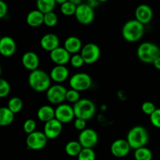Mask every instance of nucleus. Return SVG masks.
<instances>
[{
	"mask_svg": "<svg viewBox=\"0 0 160 160\" xmlns=\"http://www.w3.org/2000/svg\"><path fill=\"white\" fill-rule=\"evenodd\" d=\"M137 56L144 63L152 64L159 56V48L155 43L145 42L138 46L137 49Z\"/></svg>",
	"mask_w": 160,
	"mask_h": 160,
	"instance_id": "5",
	"label": "nucleus"
},
{
	"mask_svg": "<svg viewBox=\"0 0 160 160\" xmlns=\"http://www.w3.org/2000/svg\"><path fill=\"white\" fill-rule=\"evenodd\" d=\"M99 3L100 2L98 0H88L87 4L90 6L92 8H93V9H95V7H97L99 5Z\"/></svg>",
	"mask_w": 160,
	"mask_h": 160,
	"instance_id": "40",
	"label": "nucleus"
},
{
	"mask_svg": "<svg viewBox=\"0 0 160 160\" xmlns=\"http://www.w3.org/2000/svg\"><path fill=\"white\" fill-rule=\"evenodd\" d=\"M59 42L60 41L56 34L48 33L42 36L40 40V45L43 50L51 52L52 51L59 47Z\"/></svg>",
	"mask_w": 160,
	"mask_h": 160,
	"instance_id": "19",
	"label": "nucleus"
},
{
	"mask_svg": "<svg viewBox=\"0 0 160 160\" xmlns=\"http://www.w3.org/2000/svg\"><path fill=\"white\" fill-rule=\"evenodd\" d=\"M51 81L50 75L39 69L31 71L28 76V84L37 92H47L51 87Z\"/></svg>",
	"mask_w": 160,
	"mask_h": 160,
	"instance_id": "1",
	"label": "nucleus"
},
{
	"mask_svg": "<svg viewBox=\"0 0 160 160\" xmlns=\"http://www.w3.org/2000/svg\"><path fill=\"white\" fill-rule=\"evenodd\" d=\"M150 122L152 126L160 129V109H156L150 116Z\"/></svg>",
	"mask_w": 160,
	"mask_h": 160,
	"instance_id": "37",
	"label": "nucleus"
},
{
	"mask_svg": "<svg viewBox=\"0 0 160 160\" xmlns=\"http://www.w3.org/2000/svg\"><path fill=\"white\" fill-rule=\"evenodd\" d=\"M69 84L70 88L74 89L78 92H84L92 87V78L87 73H77L70 77L69 80Z\"/></svg>",
	"mask_w": 160,
	"mask_h": 160,
	"instance_id": "6",
	"label": "nucleus"
},
{
	"mask_svg": "<svg viewBox=\"0 0 160 160\" xmlns=\"http://www.w3.org/2000/svg\"><path fill=\"white\" fill-rule=\"evenodd\" d=\"M149 140V134L146 128L142 126H135L131 128L127 135V141L132 149L145 147Z\"/></svg>",
	"mask_w": 160,
	"mask_h": 160,
	"instance_id": "3",
	"label": "nucleus"
},
{
	"mask_svg": "<svg viewBox=\"0 0 160 160\" xmlns=\"http://www.w3.org/2000/svg\"><path fill=\"white\" fill-rule=\"evenodd\" d=\"M75 118L89 120L95 116L96 112V106L95 103L88 98H81L78 102L73 104Z\"/></svg>",
	"mask_w": 160,
	"mask_h": 160,
	"instance_id": "4",
	"label": "nucleus"
},
{
	"mask_svg": "<svg viewBox=\"0 0 160 160\" xmlns=\"http://www.w3.org/2000/svg\"><path fill=\"white\" fill-rule=\"evenodd\" d=\"M131 146L127 139H117L114 141L110 147V152L117 158L126 157L131 152Z\"/></svg>",
	"mask_w": 160,
	"mask_h": 160,
	"instance_id": "13",
	"label": "nucleus"
},
{
	"mask_svg": "<svg viewBox=\"0 0 160 160\" xmlns=\"http://www.w3.org/2000/svg\"><path fill=\"white\" fill-rule=\"evenodd\" d=\"M10 91L11 88L9 82L6 80L1 78L0 79V97L5 98V97L8 96L10 93Z\"/></svg>",
	"mask_w": 160,
	"mask_h": 160,
	"instance_id": "33",
	"label": "nucleus"
},
{
	"mask_svg": "<svg viewBox=\"0 0 160 160\" xmlns=\"http://www.w3.org/2000/svg\"><path fill=\"white\" fill-rule=\"evenodd\" d=\"M86 123H87V120H83V119L76 118L74 120V122H73V127L78 131H82L87 128H86Z\"/></svg>",
	"mask_w": 160,
	"mask_h": 160,
	"instance_id": "38",
	"label": "nucleus"
},
{
	"mask_svg": "<svg viewBox=\"0 0 160 160\" xmlns=\"http://www.w3.org/2000/svg\"><path fill=\"white\" fill-rule=\"evenodd\" d=\"M157 109L155 106V104L152 102L147 101L145 102L142 103V112H144L145 114L148 116H151L153 112H155V110Z\"/></svg>",
	"mask_w": 160,
	"mask_h": 160,
	"instance_id": "36",
	"label": "nucleus"
},
{
	"mask_svg": "<svg viewBox=\"0 0 160 160\" xmlns=\"http://www.w3.org/2000/svg\"><path fill=\"white\" fill-rule=\"evenodd\" d=\"M83 44L81 39L76 36H70L64 42L63 47L69 53L72 55L78 54L81 51L83 48Z\"/></svg>",
	"mask_w": 160,
	"mask_h": 160,
	"instance_id": "21",
	"label": "nucleus"
},
{
	"mask_svg": "<svg viewBox=\"0 0 160 160\" xmlns=\"http://www.w3.org/2000/svg\"><path fill=\"white\" fill-rule=\"evenodd\" d=\"M67 89L61 84L52 85L46 92V98L48 102L53 105L62 104L66 101Z\"/></svg>",
	"mask_w": 160,
	"mask_h": 160,
	"instance_id": "7",
	"label": "nucleus"
},
{
	"mask_svg": "<svg viewBox=\"0 0 160 160\" xmlns=\"http://www.w3.org/2000/svg\"><path fill=\"white\" fill-rule=\"evenodd\" d=\"M48 139L44 134L43 131H36L31 134H28L26 138V144L28 149L38 151L46 146Z\"/></svg>",
	"mask_w": 160,
	"mask_h": 160,
	"instance_id": "8",
	"label": "nucleus"
},
{
	"mask_svg": "<svg viewBox=\"0 0 160 160\" xmlns=\"http://www.w3.org/2000/svg\"><path fill=\"white\" fill-rule=\"evenodd\" d=\"M8 13V6L6 2L0 0V18L3 19Z\"/></svg>",
	"mask_w": 160,
	"mask_h": 160,
	"instance_id": "39",
	"label": "nucleus"
},
{
	"mask_svg": "<svg viewBox=\"0 0 160 160\" xmlns=\"http://www.w3.org/2000/svg\"><path fill=\"white\" fill-rule=\"evenodd\" d=\"M49 75L52 81L56 84H61L68 79L70 71L66 66L56 65L52 69Z\"/></svg>",
	"mask_w": 160,
	"mask_h": 160,
	"instance_id": "20",
	"label": "nucleus"
},
{
	"mask_svg": "<svg viewBox=\"0 0 160 160\" xmlns=\"http://www.w3.org/2000/svg\"><path fill=\"white\" fill-rule=\"evenodd\" d=\"M37 117L40 121L47 123L55 119V109L51 106L45 105L38 109Z\"/></svg>",
	"mask_w": 160,
	"mask_h": 160,
	"instance_id": "23",
	"label": "nucleus"
},
{
	"mask_svg": "<svg viewBox=\"0 0 160 160\" xmlns=\"http://www.w3.org/2000/svg\"><path fill=\"white\" fill-rule=\"evenodd\" d=\"M21 62L25 69L31 72L38 69L40 59L37 53L29 51L25 52L22 56Z\"/></svg>",
	"mask_w": 160,
	"mask_h": 160,
	"instance_id": "17",
	"label": "nucleus"
},
{
	"mask_svg": "<svg viewBox=\"0 0 160 160\" xmlns=\"http://www.w3.org/2000/svg\"><path fill=\"white\" fill-rule=\"evenodd\" d=\"M96 155L93 148H83L78 156V160H95Z\"/></svg>",
	"mask_w": 160,
	"mask_h": 160,
	"instance_id": "31",
	"label": "nucleus"
},
{
	"mask_svg": "<svg viewBox=\"0 0 160 160\" xmlns=\"http://www.w3.org/2000/svg\"><path fill=\"white\" fill-rule=\"evenodd\" d=\"M58 23V16L55 12H50L44 15V24L48 28H53Z\"/></svg>",
	"mask_w": 160,
	"mask_h": 160,
	"instance_id": "30",
	"label": "nucleus"
},
{
	"mask_svg": "<svg viewBox=\"0 0 160 160\" xmlns=\"http://www.w3.org/2000/svg\"><path fill=\"white\" fill-rule=\"evenodd\" d=\"M75 17L81 24L89 25L94 21L95 19V11L87 3H82L77 6L75 12Z\"/></svg>",
	"mask_w": 160,
	"mask_h": 160,
	"instance_id": "10",
	"label": "nucleus"
},
{
	"mask_svg": "<svg viewBox=\"0 0 160 160\" xmlns=\"http://www.w3.org/2000/svg\"><path fill=\"white\" fill-rule=\"evenodd\" d=\"M44 15L38 9H34L28 12L26 17L27 23L31 28H38L44 24Z\"/></svg>",
	"mask_w": 160,
	"mask_h": 160,
	"instance_id": "22",
	"label": "nucleus"
},
{
	"mask_svg": "<svg viewBox=\"0 0 160 160\" xmlns=\"http://www.w3.org/2000/svg\"><path fill=\"white\" fill-rule=\"evenodd\" d=\"M85 64L91 65L96 62L101 56V50L98 45L95 43H88L83 46L81 53Z\"/></svg>",
	"mask_w": 160,
	"mask_h": 160,
	"instance_id": "9",
	"label": "nucleus"
},
{
	"mask_svg": "<svg viewBox=\"0 0 160 160\" xmlns=\"http://www.w3.org/2000/svg\"><path fill=\"white\" fill-rule=\"evenodd\" d=\"M70 63L74 68H80V67H83L84 64H85V62H84V59L82 58L81 55L78 53V54L72 55L71 58H70Z\"/></svg>",
	"mask_w": 160,
	"mask_h": 160,
	"instance_id": "35",
	"label": "nucleus"
},
{
	"mask_svg": "<svg viewBox=\"0 0 160 160\" xmlns=\"http://www.w3.org/2000/svg\"><path fill=\"white\" fill-rule=\"evenodd\" d=\"M17 50V45L12 38L4 36L0 40V53L4 57H11Z\"/></svg>",
	"mask_w": 160,
	"mask_h": 160,
	"instance_id": "18",
	"label": "nucleus"
},
{
	"mask_svg": "<svg viewBox=\"0 0 160 160\" xmlns=\"http://www.w3.org/2000/svg\"><path fill=\"white\" fill-rule=\"evenodd\" d=\"M56 5V0H37L36 1L37 9H38L44 14L53 12Z\"/></svg>",
	"mask_w": 160,
	"mask_h": 160,
	"instance_id": "26",
	"label": "nucleus"
},
{
	"mask_svg": "<svg viewBox=\"0 0 160 160\" xmlns=\"http://www.w3.org/2000/svg\"><path fill=\"white\" fill-rule=\"evenodd\" d=\"M83 149V147L78 141H70L65 146V152L70 157H78Z\"/></svg>",
	"mask_w": 160,
	"mask_h": 160,
	"instance_id": "25",
	"label": "nucleus"
},
{
	"mask_svg": "<svg viewBox=\"0 0 160 160\" xmlns=\"http://www.w3.org/2000/svg\"><path fill=\"white\" fill-rule=\"evenodd\" d=\"M152 64L155 67V68H156L157 70H160V56H159V57H158L157 59L153 62Z\"/></svg>",
	"mask_w": 160,
	"mask_h": 160,
	"instance_id": "41",
	"label": "nucleus"
},
{
	"mask_svg": "<svg viewBox=\"0 0 160 160\" xmlns=\"http://www.w3.org/2000/svg\"><path fill=\"white\" fill-rule=\"evenodd\" d=\"M99 2H107L108 0H98Z\"/></svg>",
	"mask_w": 160,
	"mask_h": 160,
	"instance_id": "44",
	"label": "nucleus"
},
{
	"mask_svg": "<svg viewBox=\"0 0 160 160\" xmlns=\"http://www.w3.org/2000/svg\"><path fill=\"white\" fill-rule=\"evenodd\" d=\"M50 53V59L54 64L58 66H65L70 62L71 54L66 50L64 47H58Z\"/></svg>",
	"mask_w": 160,
	"mask_h": 160,
	"instance_id": "15",
	"label": "nucleus"
},
{
	"mask_svg": "<svg viewBox=\"0 0 160 160\" xmlns=\"http://www.w3.org/2000/svg\"><path fill=\"white\" fill-rule=\"evenodd\" d=\"M159 56H160V48H159Z\"/></svg>",
	"mask_w": 160,
	"mask_h": 160,
	"instance_id": "45",
	"label": "nucleus"
},
{
	"mask_svg": "<svg viewBox=\"0 0 160 160\" xmlns=\"http://www.w3.org/2000/svg\"><path fill=\"white\" fill-rule=\"evenodd\" d=\"M135 20L145 25L149 23L152 21L153 17L152 9L148 5L142 4L139 5L134 12Z\"/></svg>",
	"mask_w": 160,
	"mask_h": 160,
	"instance_id": "16",
	"label": "nucleus"
},
{
	"mask_svg": "<svg viewBox=\"0 0 160 160\" xmlns=\"http://www.w3.org/2000/svg\"><path fill=\"white\" fill-rule=\"evenodd\" d=\"M77 10V6L73 3L70 2V1L66 2L65 3L60 6V12L67 17H71L75 15Z\"/></svg>",
	"mask_w": 160,
	"mask_h": 160,
	"instance_id": "29",
	"label": "nucleus"
},
{
	"mask_svg": "<svg viewBox=\"0 0 160 160\" xmlns=\"http://www.w3.org/2000/svg\"><path fill=\"white\" fill-rule=\"evenodd\" d=\"M145 34V25L137 20L127 21L122 28V36L128 42L140 41Z\"/></svg>",
	"mask_w": 160,
	"mask_h": 160,
	"instance_id": "2",
	"label": "nucleus"
},
{
	"mask_svg": "<svg viewBox=\"0 0 160 160\" xmlns=\"http://www.w3.org/2000/svg\"><path fill=\"white\" fill-rule=\"evenodd\" d=\"M80 99H81V94H80L79 92L72 88L67 90V95H66V101L70 103L75 104Z\"/></svg>",
	"mask_w": 160,
	"mask_h": 160,
	"instance_id": "32",
	"label": "nucleus"
},
{
	"mask_svg": "<svg viewBox=\"0 0 160 160\" xmlns=\"http://www.w3.org/2000/svg\"><path fill=\"white\" fill-rule=\"evenodd\" d=\"M62 123L56 118L47 122L44 125V134L47 138L53 140L59 137L62 131Z\"/></svg>",
	"mask_w": 160,
	"mask_h": 160,
	"instance_id": "14",
	"label": "nucleus"
},
{
	"mask_svg": "<svg viewBox=\"0 0 160 160\" xmlns=\"http://www.w3.org/2000/svg\"><path fill=\"white\" fill-rule=\"evenodd\" d=\"M68 0H56V4H59L61 6L62 4H63V3H65L66 2H67Z\"/></svg>",
	"mask_w": 160,
	"mask_h": 160,
	"instance_id": "43",
	"label": "nucleus"
},
{
	"mask_svg": "<svg viewBox=\"0 0 160 160\" xmlns=\"http://www.w3.org/2000/svg\"><path fill=\"white\" fill-rule=\"evenodd\" d=\"M36 128H37V124H36V122L33 119L26 120L23 125V131L28 134H30L36 131Z\"/></svg>",
	"mask_w": 160,
	"mask_h": 160,
	"instance_id": "34",
	"label": "nucleus"
},
{
	"mask_svg": "<svg viewBox=\"0 0 160 160\" xmlns=\"http://www.w3.org/2000/svg\"><path fill=\"white\" fill-rule=\"evenodd\" d=\"M68 1H70V2L73 3L74 5H76L77 6H79V5L82 4V0H68Z\"/></svg>",
	"mask_w": 160,
	"mask_h": 160,
	"instance_id": "42",
	"label": "nucleus"
},
{
	"mask_svg": "<svg viewBox=\"0 0 160 160\" xmlns=\"http://www.w3.org/2000/svg\"><path fill=\"white\" fill-rule=\"evenodd\" d=\"M23 101L19 97H12L8 102L7 107L13 112L14 114H17L20 112L23 109Z\"/></svg>",
	"mask_w": 160,
	"mask_h": 160,
	"instance_id": "28",
	"label": "nucleus"
},
{
	"mask_svg": "<svg viewBox=\"0 0 160 160\" xmlns=\"http://www.w3.org/2000/svg\"><path fill=\"white\" fill-rule=\"evenodd\" d=\"M14 118L15 114L9 108L2 107L0 109V126H9L14 121Z\"/></svg>",
	"mask_w": 160,
	"mask_h": 160,
	"instance_id": "24",
	"label": "nucleus"
},
{
	"mask_svg": "<svg viewBox=\"0 0 160 160\" xmlns=\"http://www.w3.org/2000/svg\"><path fill=\"white\" fill-rule=\"evenodd\" d=\"M134 157L135 160H152L153 156L149 148L147 147H142L134 150Z\"/></svg>",
	"mask_w": 160,
	"mask_h": 160,
	"instance_id": "27",
	"label": "nucleus"
},
{
	"mask_svg": "<svg viewBox=\"0 0 160 160\" xmlns=\"http://www.w3.org/2000/svg\"><path fill=\"white\" fill-rule=\"evenodd\" d=\"M78 142L83 148H93L98 142V135L92 128H86L81 131L78 136Z\"/></svg>",
	"mask_w": 160,
	"mask_h": 160,
	"instance_id": "11",
	"label": "nucleus"
},
{
	"mask_svg": "<svg viewBox=\"0 0 160 160\" xmlns=\"http://www.w3.org/2000/svg\"><path fill=\"white\" fill-rule=\"evenodd\" d=\"M55 118L61 122L62 124L70 123L75 118L73 107L65 103L59 105L55 109Z\"/></svg>",
	"mask_w": 160,
	"mask_h": 160,
	"instance_id": "12",
	"label": "nucleus"
}]
</instances>
